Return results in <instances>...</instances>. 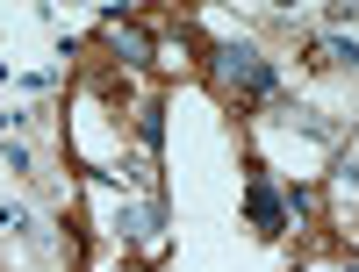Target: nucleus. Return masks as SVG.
I'll list each match as a JSON object with an SVG mask.
<instances>
[{"mask_svg":"<svg viewBox=\"0 0 359 272\" xmlns=\"http://www.w3.org/2000/svg\"><path fill=\"white\" fill-rule=\"evenodd\" d=\"M223 79H230V86H245V94H273V72L259 65V50H237V43L223 50Z\"/></svg>","mask_w":359,"mask_h":272,"instance_id":"1","label":"nucleus"}]
</instances>
